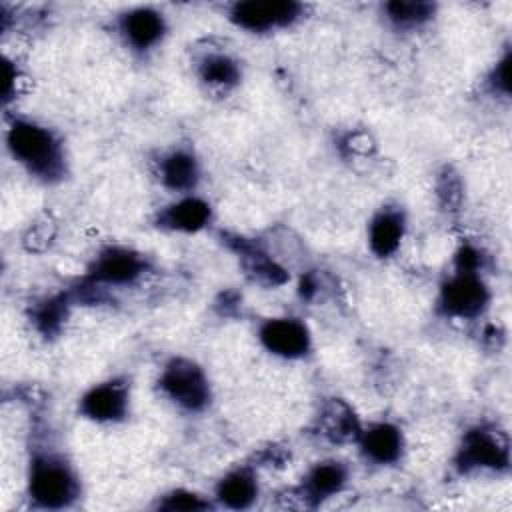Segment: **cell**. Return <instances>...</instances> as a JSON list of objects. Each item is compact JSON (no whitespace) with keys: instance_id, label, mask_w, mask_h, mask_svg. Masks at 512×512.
Segmentation results:
<instances>
[{"instance_id":"obj_1","label":"cell","mask_w":512,"mask_h":512,"mask_svg":"<svg viewBox=\"0 0 512 512\" xmlns=\"http://www.w3.org/2000/svg\"><path fill=\"white\" fill-rule=\"evenodd\" d=\"M4 142L10 158L44 186L64 182L70 172L64 138L34 118L12 116L6 124Z\"/></svg>"},{"instance_id":"obj_2","label":"cell","mask_w":512,"mask_h":512,"mask_svg":"<svg viewBox=\"0 0 512 512\" xmlns=\"http://www.w3.org/2000/svg\"><path fill=\"white\" fill-rule=\"evenodd\" d=\"M26 496L40 510H64L80 500L82 478L64 450L50 442H36L30 448Z\"/></svg>"},{"instance_id":"obj_3","label":"cell","mask_w":512,"mask_h":512,"mask_svg":"<svg viewBox=\"0 0 512 512\" xmlns=\"http://www.w3.org/2000/svg\"><path fill=\"white\" fill-rule=\"evenodd\" d=\"M452 466L462 476L502 474L510 470V436L494 420H480L468 426L454 450Z\"/></svg>"},{"instance_id":"obj_4","label":"cell","mask_w":512,"mask_h":512,"mask_svg":"<svg viewBox=\"0 0 512 512\" xmlns=\"http://www.w3.org/2000/svg\"><path fill=\"white\" fill-rule=\"evenodd\" d=\"M156 390L170 406L188 416L204 414L214 400L208 372L188 356H172L162 364Z\"/></svg>"},{"instance_id":"obj_5","label":"cell","mask_w":512,"mask_h":512,"mask_svg":"<svg viewBox=\"0 0 512 512\" xmlns=\"http://www.w3.org/2000/svg\"><path fill=\"white\" fill-rule=\"evenodd\" d=\"M492 302V290L478 270L452 268L440 282L436 294V312L448 320H478Z\"/></svg>"},{"instance_id":"obj_6","label":"cell","mask_w":512,"mask_h":512,"mask_svg":"<svg viewBox=\"0 0 512 512\" xmlns=\"http://www.w3.org/2000/svg\"><path fill=\"white\" fill-rule=\"evenodd\" d=\"M308 14L296 0H238L226 6V18L246 34L266 36L294 28Z\"/></svg>"},{"instance_id":"obj_7","label":"cell","mask_w":512,"mask_h":512,"mask_svg":"<svg viewBox=\"0 0 512 512\" xmlns=\"http://www.w3.org/2000/svg\"><path fill=\"white\" fill-rule=\"evenodd\" d=\"M152 268L150 258L122 244H110L102 248L90 262L82 286L90 290H106V288H128L138 284Z\"/></svg>"},{"instance_id":"obj_8","label":"cell","mask_w":512,"mask_h":512,"mask_svg":"<svg viewBox=\"0 0 512 512\" xmlns=\"http://www.w3.org/2000/svg\"><path fill=\"white\" fill-rule=\"evenodd\" d=\"M114 30L130 54L146 58L164 44L170 24L158 6L138 4L116 14Z\"/></svg>"},{"instance_id":"obj_9","label":"cell","mask_w":512,"mask_h":512,"mask_svg":"<svg viewBox=\"0 0 512 512\" xmlns=\"http://www.w3.org/2000/svg\"><path fill=\"white\" fill-rule=\"evenodd\" d=\"M132 410V384L124 374H116L88 386L78 402L76 412L80 418L94 424H120L126 422Z\"/></svg>"},{"instance_id":"obj_10","label":"cell","mask_w":512,"mask_h":512,"mask_svg":"<svg viewBox=\"0 0 512 512\" xmlns=\"http://www.w3.org/2000/svg\"><path fill=\"white\" fill-rule=\"evenodd\" d=\"M260 346L280 360H304L310 356L314 340L308 324L298 316H270L256 328Z\"/></svg>"},{"instance_id":"obj_11","label":"cell","mask_w":512,"mask_h":512,"mask_svg":"<svg viewBox=\"0 0 512 512\" xmlns=\"http://www.w3.org/2000/svg\"><path fill=\"white\" fill-rule=\"evenodd\" d=\"M354 444L364 462L380 468L400 464L406 452L404 430L392 420H374L362 424Z\"/></svg>"},{"instance_id":"obj_12","label":"cell","mask_w":512,"mask_h":512,"mask_svg":"<svg viewBox=\"0 0 512 512\" xmlns=\"http://www.w3.org/2000/svg\"><path fill=\"white\" fill-rule=\"evenodd\" d=\"M154 172L162 188L174 196L196 194L202 182V162L190 146H172L160 152Z\"/></svg>"},{"instance_id":"obj_13","label":"cell","mask_w":512,"mask_h":512,"mask_svg":"<svg viewBox=\"0 0 512 512\" xmlns=\"http://www.w3.org/2000/svg\"><path fill=\"white\" fill-rule=\"evenodd\" d=\"M214 220L212 204L196 194L176 196L168 204L160 206L154 214V226L170 234H198L206 230Z\"/></svg>"},{"instance_id":"obj_14","label":"cell","mask_w":512,"mask_h":512,"mask_svg":"<svg viewBox=\"0 0 512 512\" xmlns=\"http://www.w3.org/2000/svg\"><path fill=\"white\" fill-rule=\"evenodd\" d=\"M350 482V466L338 458H324L308 466L298 486L294 488L296 498L310 508L338 496Z\"/></svg>"},{"instance_id":"obj_15","label":"cell","mask_w":512,"mask_h":512,"mask_svg":"<svg viewBox=\"0 0 512 512\" xmlns=\"http://www.w3.org/2000/svg\"><path fill=\"white\" fill-rule=\"evenodd\" d=\"M406 230L408 216L404 206L398 202H384L374 210L366 226V242L370 252L380 260L392 258L400 250Z\"/></svg>"},{"instance_id":"obj_16","label":"cell","mask_w":512,"mask_h":512,"mask_svg":"<svg viewBox=\"0 0 512 512\" xmlns=\"http://www.w3.org/2000/svg\"><path fill=\"white\" fill-rule=\"evenodd\" d=\"M260 498V478L252 464H236L228 468L214 484L212 500L216 508L248 510Z\"/></svg>"},{"instance_id":"obj_17","label":"cell","mask_w":512,"mask_h":512,"mask_svg":"<svg viewBox=\"0 0 512 512\" xmlns=\"http://www.w3.org/2000/svg\"><path fill=\"white\" fill-rule=\"evenodd\" d=\"M362 424L354 408L342 398L326 400L314 416V432L330 444H354Z\"/></svg>"},{"instance_id":"obj_18","label":"cell","mask_w":512,"mask_h":512,"mask_svg":"<svg viewBox=\"0 0 512 512\" xmlns=\"http://www.w3.org/2000/svg\"><path fill=\"white\" fill-rule=\"evenodd\" d=\"M194 68L200 84L212 92L226 94L242 82L240 60L226 50H204Z\"/></svg>"},{"instance_id":"obj_19","label":"cell","mask_w":512,"mask_h":512,"mask_svg":"<svg viewBox=\"0 0 512 512\" xmlns=\"http://www.w3.org/2000/svg\"><path fill=\"white\" fill-rule=\"evenodd\" d=\"M438 6L424 0H392L380 4V16L394 32H418L436 18Z\"/></svg>"},{"instance_id":"obj_20","label":"cell","mask_w":512,"mask_h":512,"mask_svg":"<svg viewBox=\"0 0 512 512\" xmlns=\"http://www.w3.org/2000/svg\"><path fill=\"white\" fill-rule=\"evenodd\" d=\"M236 254L242 262L244 272L262 286H282L288 280V272L280 266L268 252L258 248L256 244L236 240Z\"/></svg>"},{"instance_id":"obj_21","label":"cell","mask_w":512,"mask_h":512,"mask_svg":"<svg viewBox=\"0 0 512 512\" xmlns=\"http://www.w3.org/2000/svg\"><path fill=\"white\" fill-rule=\"evenodd\" d=\"M154 506L166 512H204L216 508L212 498L188 488H172L164 492Z\"/></svg>"},{"instance_id":"obj_22","label":"cell","mask_w":512,"mask_h":512,"mask_svg":"<svg viewBox=\"0 0 512 512\" xmlns=\"http://www.w3.org/2000/svg\"><path fill=\"white\" fill-rule=\"evenodd\" d=\"M68 306H70V298L66 294H60V296H54V298H48L46 302H42L34 312L36 328L44 336L56 334L62 326V320L68 314Z\"/></svg>"},{"instance_id":"obj_23","label":"cell","mask_w":512,"mask_h":512,"mask_svg":"<svg viewBox=\"0 0 512 512\" xmlns=\"http://www.w3.org/2000/svg\"><path fill=\"white\" fill-rule=\"evenodd\" d=\"M510 48L506 46L502 56L492 64V68L486 74V88L496 98H510Z\"/></svg>"}]
</instances>
